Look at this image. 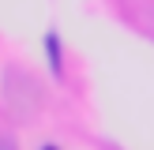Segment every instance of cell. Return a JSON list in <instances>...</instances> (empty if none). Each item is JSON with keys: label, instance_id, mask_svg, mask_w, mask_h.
I'll return each instance as SVG.
<instances>
[{"label": "cell", "instance_id": "6da1fadb", "mask_svg": "<svg viewBox=\"0 0 154 150\" xmlns=\"http://www.w3.org/2000/svg\"><path fill=\"white\" fill-rule=\"evenodd\" d=\"M45 52H49V64H53V71L60 75V41H57V34H49V38H45Z\"/></svg>", "mask_w": 154, "mask_h": 150}, {"label": "cell", "instance_id": "7a4b0ae2", "mask_svg": "<svg viewBox=\"0 0 154 150\" xmlns=\"http://www.w3.org/2000/svg\"><path fill=\"white\" fill-rule=\"evenodd\" d=\"M42 150H57V146H42Z\"/></svg>", "mask_w": 154, "mask_h": 150}]
</instances>
